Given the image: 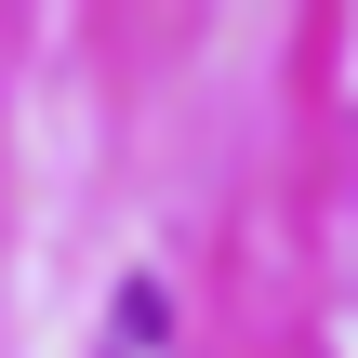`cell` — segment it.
<instances>
[{
  "mask_svg": "<svg viewBox=\"0 0 358 358\" xmlns=\"http://www.w3.org/2000/svg\"><path fill=\"white\" fill-rule=\"evenodd\" d=\"M93 358H173V292H159V279H120L106 345H93Z\"/></svg>",
  "mask_w": 358,
  "mask_h": 358,
  "instance_id": "obj_1",
  "label": "cell"
}]
</instances>
